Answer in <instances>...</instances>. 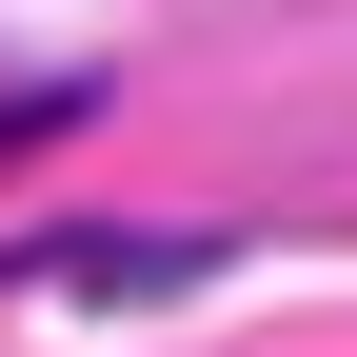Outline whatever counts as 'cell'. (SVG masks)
<instances>
[{"label":"cell","mask_w":357,"mask_h":357,"mask_svg":"<svg viewBox=\"0 0 357 357\" xmlns=\"http://www.w3.org/2000/svg\"><path fill=\"white\" fill-rule=\"evenodd\" d=\"M218 238L199 218H60V238H0V298H199Z\"/></svg>","instance_id":"cell-1"},{"label":"cell","mask_w":357,"mask_h":357,"mask_svg":"<svg viewBox=\"0 0 357 357\" xmlns=\"http://www.w3.org/2000/svg\"><path fill=\"white\" fill-rule=\"evenodd\" d=\"M79 119H100V79H20V100H0V159H60Z\"/></svg>","instance_id":"cell-2"}]
</instances>
